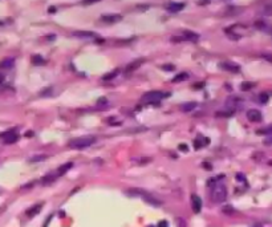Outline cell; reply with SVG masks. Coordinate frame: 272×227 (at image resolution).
<instances>
[{"mask_svg":"<svg viewBox=\"0 0 272 227\" xmlns=\"http://www.w3.org/2000/svg\"><path fill=\"white\" fill-rule=\"evenodd\" d=\"M203 87H205V82H200V84L198 82V84H195V87H194V88H195V89H199V88H203Z\"/></svg>","mask_w":272,"mask_h":227,"instance_id":"cell-37","label":"cell"},{"mask_svg":"<svg viewBox=\"0 0 272 227\" xmlns=\"http://www.w3.org/2000/svg\"><path fill=\"white\" fill-rule=\"evenodd\" d=\"M100 104H106V99H100L98 100V105H100Z\"/></svg>","mask_w":272,"mask_h":227,"instance_id":"cell-39","label":"cell"},{"mask_svg":"<svg viewBox=\"0 0 272 227\" xmlns=\"http://www.w3.org/2000/svg\"><path fill=\"white\" fill-rule=\"evenodd\" d=\"M75 37H78V39H93L96 37V33L93 32H89V31H76V32L72 33Z\"/></svg>","mask_w":272,"mask_h":227,"instance_id":"cell-14","label":"cell"},{"mask_svg":"<svg viewBox=\"0 0 272 227\" xmlns=\"http://www.w3.org/2000/svg\"><path fill=\"white\" fill-rule=\"evenodd\" d=\"M32 63L35 65H41V64H44V59L41 56H39V55H36V56L32 57Z\"/></svg>","mask_w":272,"mask_h":227,"instance_id":"cell-24","label":"cell"},{"mask_svg":"<svg viewBox=\"0 0 272 227\" xmlns=\"http://www.w3.org/2000/svg\"><path fill=\"white\" fill-rule=\"evenodd\" d=\"M169 96H170V93H163V92H159V90H151L142 96V101L147 102V104H157V102H159V100L165 99V97H169Z\"/></svg>","mask_w":272,"mask_h":227,"instance_id":"cell-4","label":"cell"},{"mask_svg":"<svg viewBox=\"0 0 272 227\" xmlns=\"http://www.w3.org/2000/svg\"><path fill=\"white\" fill-rule=\"evenodd\" d=\"M47 158V155H37V157H33L31 158V161L32 162H37V161H44V159Z\"/></svg>","mask_w":272,"mask_h":227,"instance_id":"cell-28","label":"cell"},{"mask_svg":"<svg viewBox=\"0 0 272 227\" xmlns=\"http://www.w3.org/2000/svg\"><path fill=\"white\" fill-rule=\"evenodd\" d=\"M207 143H208V140H207L206 137H199V138H197L195 141H194V148L200 149V148H203L205 145H207Z\"/></svg>","mask_w":272,"mask_h":227,"instance_id":"cell-17","label":"cell"},{"mask_svg":"<svg viewBox=\"0 0 272 227\" xmlns=\"http://www.w3.org/2000/svg\"><path fill=\"white\" fill-rule=\"evenodd\" d=\"M182 40H185V41H190V43H197L198 40H199V35L195 32H193V31H183V33H182Z\"/></svg>","mask_w":272,"mask_h":227,"instance_id":"cell-9","label":"cell"},{"mask_svg":"<svg viewBox=\"0 0 272 227\" xmlns=\"http://www.w3.org/2000/svg\"><path fill=\"white\" fill-rule=\"evenodd\" d=\"M72 166H73V164H72V162H67V164H64L63 166H60V167H58L56 171H57V174H58V175H63V174H65L67 171L69 170V169H72Z\"/></svg>","mask_w":272,"mask_h":227,"instance_id":"cell-18","label":"cell"},{"mask_svg":"<svg viewBox=\"0 0 272 227\" xmlns=\"http://www.w3.org/2000/svg\"><path fill=\"white\" fill-rule=\"evenodd\" d=\"M259 133H264V134H272V126H268L263 130H259Z\"/></svg>","mask_w":272,"mask_h":227,"instance_id":"cell-30","label":"cell"},{"mask_svg":"<svg viewBox=\"0 0 272 227\" xmlns=\"http://www.w3.org/2000/svg\"><path fill=\"white\" fill-rule=\"evenodd\" d=\"M263 142H264V145H272V137H268V138H265L264 141H263Z\"/></svg>","mask_w":272,"mask_h":227,"instance_id":"cell-35","label":"cell"},{"mask_svg":"<svg viewBox=\"0 0 272 227\" xmlns=\"http://www.w3.org/2000/svg\"><path fill=\"white\" fill-rule=\"evenodd\" d=\"M158 227H167V222H166V220H162V222L158 223Z\"/></svg>","mask_w":272,"mask_h":227,"instance_id":"cell-36","label":"cell"},{"mask_svg":"<svg viewBox=\"0 0 272 227\" xmlns=\"http://www.w3.org/2000/svg\"><path fill=\"white\" fill-rule=\"evenodd\" d=\"M117 75H118V69H116V70H112V72H110V73H108V75H105L104 77H102V80H105V81H109V80H112V78H114V77H116Z\"/></svg>","mask_w":272,"mask_h":227,"instance_id":"cell-23","label":"cell"},{"mask_svg":"<svg viewBox=\"0 0 272 227\" xmlns=\"http://www.w3.org/2000/svg\"><path fill=\"white\" fill-rule=\"evenodd\" d=\"M247 118L251 122H260L263 118V114L260 110H258V109H250L247 112Z\"/></svg>","mask_w":272,"mask_h":227,"instance_id":"cell-6","label":"cell"},{"mask_svg":"<svg viewBox=\"0 0 272 227\" xmlns=\"http://www.w3.org/2000/svg\"><path fill=\"white\" fill-rule=\"evenodd\" d=\"M262 57H263V59H265L267 61H271V63H272V55L271 53H263Z\"/></svg>","mask_w":272,"mask_h":227,"instance_id":"cell-32","label":"cell"},{"mask_svg":"<svg viewBox=\"0 0 272 227\" xmlns=\"http://www.w3.org/2000/svg\"><path fill=\"white\" fill-rule=\"evenodd\" d=\"M60 177L57 174V171H53V173H48L47 175H44L41 178V185H51L52 182H55V181L57 179V178Z\"/></svg>","mask_w":272,"mask_h":227,"instance_id":"cell-13","label":"cell"},{"mask_svg":"<svg viewBox=\"0 0 272 227\" xmlns=\"http://www.w3.org/2000/svg\"><path fill=\"white\" fill-rule=\"evenodd\" d=\"M0 138L4 140V143H15L17 140H19V136L16 134V131H15V129H11V130H7L4 131V133L0 134Z\"/></svg>","mask_w":272,"mask_h":227,"instance_id":"cell-5","label":"cell"},{"mask_svg":"<svg viewBox=\"0 0 272 227\" xmlns=\"http://www.w3.org/2000/svg\"><path fill=\"white\" fill-rule=\"evenodd\" d=\"M252 88H253V82H250V81H244V82H242V85H240V89H242L243 92L251 90Z\"/></svg>","mask_w":272,"mask_h":227,"instance_id":"cell-22","label":"cell"},{"mask_svg":"<svg viewBox=\"0 0 272 227\" xmlns=\"http://www.w3.org/2000/svg\"><path fill=\"white\" fill-rule=\"evenodd\" d=\"M98 1H101V0H82V3H81V4H84V5H89V4H94V3H98Z\"/></svg>","mask_w":272,"mask_h":227,"instance_id":"cell-29","label":"cell"},{"mask_svg":"<svg viewBox=\"0 0 272 227\" xmlns=\"http://www.w3.org/2000/svg\"><path fill=\"white\" fill-rule=\"evenodd\" d=\"M183 8H185V3H175V1H173V3H169V4L166 5V10H167L169 12H171V13H177V12L182 11Z\"/></svg>","mask_w":272,"mask_h":227,"instance_id":"cell-12","label":"cell"},{"mask_svg":"<svg viewBox=\"0 0 272 227\" xmlns=\"http://www.w3.org/2000/svg\"><path fill=\"white\" fill-rule=\"evenodd\" d=\"M232 113H234V110H223V112H218L216 113V116L218 117H231L232 116Z\"/></svg>","mask_w":272,"mask_h":227,"instance_id":"cell-25","label":"cell"},{"mask_svg":"<svg viewBox=\"0 0 272 227\" xmlns=\"http://www.w3.org/2000/svg\"><path fill=\"white\" fill-rule=\"evenodd\" d=\"M219 68L223 70H227V72H232V73H238L240 70V66L234 63H220L219 64Z\"/></svg>","mask_w":272,"mask_h":227,"instance_id":"cell-10","label":"cell"},{"mask_svg":"<svg viewBox=\"0 0 272 227\" xmlns=\"http://www.w3.org/2000/svg\"><path fill=\"white\" fill-rule=\"evenodd\" d=\"M126 194L132 195V197H140V198L143 199L146 203L151 205V206H155V207L161 206V202L158 201V199L154 198L151 194H149V193H146V191H143V190H141V189H130V190H128V191H126Z\"/></svg>","mask_w":272,"mask_h":227,"instance_id":"cell-1","label":"cell"},{"mask_svg":"<svg viewBox=\"0 0 272 227\" xmlns=\"http://www.w3.org/2000/svg\"><path fill=\"white\" fill-rule=\"evenodd\" d=\"M25 136H27V137H32V136H33V131H27Z\"/></svg>","mask_w":272,"mask_h":227,"instance_id":"cell-40","label":"cell"},{"mask_svg":"<svg viewBox=\"0 0 272 227\" xmlns=\"http://www.w3.org/2000/svg\"><path fill=\"white\" fill-rule=\"evenodd\" d=\"M195 106H197V102H186L181 106V110L182 112H190V110L195 109Z\"/></svg>","mask_w":272,"mask_h":227,"instance_id":"cell-19","label":"cell"},{"mask_svg":"<svg viewBox=\"0 0 272 227\" xmlns=\"http://www.w3.org/2000/svg\"><path fill=\"white\" fill-rule=\"evenodd\" d=\"M143 63H145V59H138V60L132 61L130 64H128V65H126V68H125V75H129V73L134 72V70L140 68V66H141Z\"/></svg>","mask_w":272,"mask_h":227,"instance_id":"cell-8","label":"cell"},{"mask_svg":"<svg viewBox=\"0 0 272 227\" xmlns=\"http://www.w3.org/2000/svg\"><path fill=\"white\" fill-rule=\"evenodd\" d=\"M162 68L165 69V70H174V69H175V66H174V65H163Z\"/></svg>","mask_w":272,"mask_h":227,"instance_id":"cell-34","label":"cell"},{"mask_svg":"<svg viewBox=\"0 0 272 227\" xmlns=\"http://www.w3.org/2000/svg\"><path fill=\"white\" fill-rule=\"evenodd\" d=\"M15 65V59L12 57H7V59L0 61V68L1 69H11Z\"/></svg>","mask_w":272,"mask_h":227,"instance_id":"cell-16","label":"cell"},{"mask_svg":"<svg viewBox=\"0 0 272 227\" xmlns=\"http://www.w3.org/2000/svg\"><path fill=\"white\" fill-rule=\"evenodd\" d=\"M96 138L92 136H88V137H78V138H75L69 142V146L72 149H85V148H89L94 143Z\"/></svg>","mask_w":272,"mask_h":227,"instance_id":"cell-3","label":"cell"},{"mask_svg":"<svg viewBox=\"0 0 272 227\" xmlns=\"http://www.w3.org/2000/svg\"><path fill=\"white\" fill-rule=\"evenodd\" d=\"M188 78V73L186 72H183V73H179V75H177L174 78H173V81L174 82H182V81H185V80H187Z\"/></svg>","mask_w":272,"mask_h":227,"instance_id":"cell-20","label":"cell"},{"mask_svg":"<svg viewBox=\"0 0 272 227\" xmlns=\"http://www.w3.org/2000/svg\"><path fill=\"white\" fill-rule=\"evenodd\" d=\"M263 15H265V16H272V3H268V4H265L264 7H263Z\"/></svg>","mask_w":272,"mask_h":227,"instance_id":"cell-21","label":"cell"},{"mask_svg":"<svg viewBox=\"0 0 272 227\" xmlns=\"http://www.w3.org/2000/svg\"><path fill=\"white\" fill-rule=\"evenodd\" d=\"M191 207H193V211L195 214H199L200 210H202V199L197 194L191 195Z\"/></svg>","mask_w":272,"mask_h":227,"instance_id":"cell-7","label":"cell"},{"mask_svg":"<svg viewBox=\"0 0 272 227\" xmlns=\"http://www.w3.org/2000/svg\"><path fill=\"white\" fill-rule=\"evenodd\" d=\"M101 20L105 21V23H109V24H113V23H118V21L122 20V16L118 13H112V15H102L101 16Z\"/></svg>","mask_w":272,"mask_h":227,"instance_id":"cell-11","label":"cell"},{"mask_svg":"<svg viewBox=\"0 0 272 227\" xmlns=\"http://www.w3.org/2000/svg\"><path fill=\"white\" fill-rule=\"evenodd\" d=\"M267 101H268V94L267 93L259 94V102H260V104H265Z\"/></svg>","mask_w":272,"mask_h":227,"instance_id":"cell-26","label":"cell"},{"mask_svg":"<svg viewBox=\"0 0 272 227\" xmlns=\"http://www.w3.org/2000/svg\"><path fill=\"white\" fill-rule=\"evenodd\" d=\"M236 179L239 181V182H244V181H246V177H244L243 174L239 173V174H236Z\"/></svg>","mask_w":272,"mask_h":227,"instance_id":"cell-33","label":"cell"},{"mask_svg":"<svg viewBox=\"0 0 272 227\" xmlns=\"http://www.w3.org/2000/svg\"><path fill=\"white\" fill-rule=\"evenodd\" d=\"M178 149L181 150V152H183V153H186L187 150H188V148H187V145H186V143H181V145L178 146Z\"/></svg>","mask_w":272,"mask_h":227,"instance_id":"cell-31","label":"cell"},{"mask_svg":"<svg viewBox=\"0 0 272 227\" xmlns=\"http://www.w3.org/2000/svg\"><path fill=\"white\" fill-rule=\"evenodd\" d=\"M252 227H262V225H259V223H256V225H253Z\"/></svg>","mask_w":272,"mask_h":227,"instance_id":"cell-41","label":"cell"},{"mask_svg":"<svg viewBox=\"0 0 272 227\" xmlns=\"http://www.w3.org/2000/svg\"><path fill=\"white\" fill-rule=\"evenodd\" d=\"M227 198V187L223 183L216 182L214 186H211V199L215 203H222Z\"/></svg>","mask_w":272,"mask_h":227,"instance_id":"cell-2","label":"cell"},{"mask_svg":"<svg viewBox=\"0 0 272 227\" xmlns=\"http://www.w3.org/2000/svg\"><path fill=\"white\" fill-rule=\"evenodd\" d=\"M41 208H43V203H37V205H35V206H32L31 208H28L27 210V217L28 218H33L35 215H37V214L41 211Z\"/></svg>","mask_w":272,"mask_h":227,"instance_id":"cell-15","label":"cell"},{"mask_svg":"<svg viewBox=\"0 0 272 227\" xmlns=\"http://www.w3.org/2000/svg\"><path fill=\"white\" fill-rule=\"evenodd\" d=\"M222 210H223V213H226V214H234L235 213L234 207H231V206H226V207L222 208Z\"/></svg>","mask_w":272,"mask_h":227,"instance_id":"cell-27","label":"cell"},{"mask_svg":"<svg viewBox=\"0 0 272 227\" xmlns=\"http://www.w3.org/2000/svg\"><path fill=\"white\" fill-rule=\"evenodd\" d=\"M4 80H5V77H4V75H1V73H0V85L3 84V82H4Z\"/></svg>","mask_w":272,"mask_h":227,"instance_id":"cell-38","label":"cell"}]
</instances>
